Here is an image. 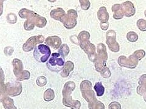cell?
I'll use <instances>...</instances> for the list:
<instances>
[{"label":"cell","instance_id":"1","mask_svg":"<svg viewBox=\"0 0 146 109\" xmlns=\"http://www.w3.org/2000/svg\"><path fill=\"white\" fill-rule=\"evenodd\" d=\"M65 64V58L62 54L58 53H54L49 57L46 63L48 69L52 72H59L61 71Z\"/></svg>","mask_w":146,"mask_h":109},{"label":"cell","instance_id":"2","mask_svg":"<svg viewBox=\"0 0 146 109\" xmlns=\"http://www.w3.org/2000/svg\"><path fill=\"white\" fill-rule=\"evenodd\" d=\"M34 57L39 62H46L51 55V50L47 45L40 44L36 46L34 51Z\"/></svg>","mask_w":146,"mask_h":109},{"label":"cell","instance_id":"3","mask_svg":"<svg viewBox=\"0 0 146 109\" xmlns=\"http://www.w3.org/2000/svg\"><path fill=\"white\" fill-rule=\"evenodd\" d=\"M94 89L96 92L98 97H102L105 92V88L100 82L96 83Z\"/></svg>","mask_w":146,"mask_h":109},{"label":"cell","instance_id":"4","mask_svg":"<svg viewBox=\"0 0 146 109\" xmlns=\"http://www.w3.org/2000/svg\"><path fill=\"white\" fill-rule=\"evenodd\" d=\"M138 26L141 31H146V21L144 20H139L138 21Z\"/></svg>","mask_w":146,"mask_h":109},{"label":"cell","instance_id":"5","mask_svg":"<svg viewBox=\"0 0 146 109\" xmlns=\"http://www.w3.org/2000/svg\"><path fill=\"white\" fill-rule=\"evenodd\" d=\"M144 99H145V101H146V95H145V97H144Z\"/></svg>","mask_w":146,"mask_h":109}]
</instances>
